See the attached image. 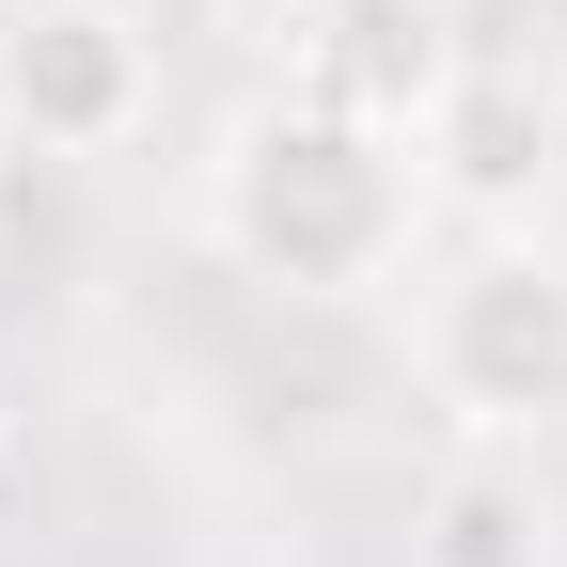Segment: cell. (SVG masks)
<instances>
[{
  "label": "cell",
  "mask_w": 567,
  "mask_h": 567,
  "mask_svg": "<svg viewBox=\"0 0 567 567\" xmlns=\"http://www.w3.org/2000/svg\"><path fill=\"white\" fill-rule=\"evenodd\" d=\"M0 17H17V0H0Z\"/></svg>",
  "instance_id": "ba28073f"
},
{
  "label": "cell",
  "mask_w": 567,
  "mask_h": 567,
  "mask_svg": "<svg viewBox=\"0 0 567 567\" xmlns=\"http://www.w3.org/2000/svg\"><path fill=\"white\" fill-rule=\"evenodd\" d=\"M189 221H205V252L237 284H268V300H379V284L425 268L442 189L410 158V111L284 80V95L221 111V142H205V174H189Z\"/></svg>",
  "instance_id": "6da1fadb"
},
{
  "label": "cell",
  "mask_w": 567,
  "mask_h": 567,
  "mask_svg": "<svg viewBox=\"0 0 567 567\" xmlns=\"http://www.w3.org/2000/svg\"><path fill=\"white\" fill-rule=\"evenodd\" d=\"M410 158H425V189H442V205H473V221H520L536 174L567 158V111H551L536 63H442V80L410 95Z\"/></svg>",
  "instance_id": "277c9868"
},
{
  "label": "cell",
  "mask_w": 567,
  "mask_h": 567,
  "mask_svg": "<svg viewBox=\"0 0 567 567\" xmlns=\"http://www.w3.org/2000/svg\"><path fill=\"white\" fill-rule=\"evenodd\" d=\"M410 567H567V488L536 442H457L410 488Z\"/></svg>",
  "instance_id": "5b68a950"
},
{
  "label": "cell",
  "mask_w": 567,
  "mask_h": 567,
  "mask_svg": "<svg viewBox=\"0 0 567 567\" xmlns=\"http://www.w3.org/2000/svg\"><path fill=\"white\" fill-rule=\"evenodd\" d=\"M0 126L32 158H126L158 126V17H126V0H17L0 17Z\"/></svg>",
  "instance_id": "3957f363"
},
{
  "label": "cell",
  "mask_w": 567,
  "mask_h": 567,
  "mask_svg": "<svg viewBox=\"0 0 567 567\" xmlns=\"http://www.w3.org/2000/svg\"><path fill=\"white\" fill-rule=\"evenodd\" d=\"M551 111H567V63H551Z\"/></svg>",
  "instance_id": "52a82bcc"
},
{
  "label": "cell",
  "mask_w": 567,
  "mask_h": 567,
  "mask_svg": "<svg viewBox=\"0 0 567 567\" xmlns=\"http://www.w3.org/2000/svg\"><path fill=\"white\" fill-rule=\"evenodd\" d=\"M268 17H300V32H347V17H394V0H268Z\"/></svg>",
  "instance_id": "8992f818"
},
{
  "label": "cell",
  "mask_w": 567,
  "mask_h": 567,
  "mask_svg": "<svg viewBox=\"0 0 567 567\" xmlns=\"http://www.w3.org/2000/svg\"><path fill=\"white\" fill-rule=\"evenodd\" d=\"M410 379L457 442H551L567 425V252L536 221H473L410 268Z\"/></svg>",
  "instance_id": "7a4b0ae2"
}]
</instances>
